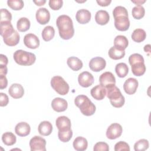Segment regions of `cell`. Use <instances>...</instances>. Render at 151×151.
I'll return each instance as SVG.
<instances>
[{
    "label": "cell",
    "mask_w": 151,
    "mask_h": 151,
    "mask_svg": "<svg viewBox=\"0 0 151 151\" xmlns=\"http://www.w3.org/2000/svg\"><path fill=\"white\" fill-rule=\"evenodd\" d=\"M59 35L63 40H69L74 34V29L71 18L66 15H60L56 20Z\"/></svg>",
    "instance_id": "6da1fadb"
},
{
    "label": "cell",
    "mask_w": 151,
    "mask_h": 151,
    "mask_svg": "<svg viewBox=\"0 0 151 151\" xmlns=\"http://www.w3.org/2000/svg\"><path fill=\"white\" fill-rule=\"evenodd\" d=\"M114 19V27L120 31H127L130 27V21L128 17V12L126 8L117 6L113 11Z\"/></svg>",
    "instance_id": "7a4b0ae2"
},
{
    "label": "cell",
    "mask_w": 151,
    "mask_h": 151,
    "mask_svg": "<svg viewBox=\"0 0 151 151\" xmlns=\"http://www.w3.org/2000/svg\"><path fill=\"white\" fill-rule=\"evenodd\" d=\"M74 103L81 113L86 116L93 115L96 110L95 105L91 102L87 96L78 95L74 99Z\"/></svg>",
    "instance_id": "3957f363"
},
{
    "label": "cell",
    "mask_w": 151,
    "mask_h": 151,
    "mask_svg": "<svg viewBox=\"0 0 151 151\" xmlns=\"http://www.w3.org/2000/svg\"><path fill=\"white\" fill-rule=\"evenodd\" d=\"M129 62L132 67V72L136 76H141L146 71V66L143 56L134 53L129 57Z\"/></svg>",
    "instance_id": "277c9868"
},
{
    "label": "cell",
    "mask_w": 151,
    "mask_h": 151,
    "mask_svg": "<svg viewBox=\"0 0 151 151\" xmlns=\"http://www.w3.org/2000/svg\"><path fill=\"white\" fill-rule=\"evenodd\" d=\"M106 88V95L110 99L111 104L116 108L122 107L125 102L124 96L122 95L120 89L115 85L107 87Z\"/></svg>",
    "instance_id": "5b68a950"
},
{
    "label": "cell",
    "mask_w": 151,
    "mask_h": 151,
    "mask_svg": "<svg viewBox=\"0 0 151 151\" xmlns=\"http://www.w3.org/2000/svg\"><path fill=\"white\" fill-rule=\"evenodd\" d=\"M14 61L21 65H31L36 60V56L34 54L22 50H18L13 54Z\"/></svg>",
    "instance_id": "8992f818"
},
{
    "label": "cell",
    "mask_w": 151,
    "mask_h": 151,
    "mask_svg": "<svg viewBox=\"0 0 151 151\" xmlns=\"http://www.w3.org/2000/svg\"><path fill=\"white\" fill-rule=\"evenodd\" d=\"M51 86L52 88L60 95H65L69 91V85L63 77L59 76H54L51 78Z\"/></svg>",
    "instance_id": "52a82bcc"
},
{
    "label": "cell",
    "mask_w": 151,
    "mask_h": 151,
    "mask_svg": "<svg viewBox=\"0 0 151 151\" xmlns=\"http://www.w3.org/2000/svg\"><path fill=\"white\" fill-rule=\"evenodd\" d=\"M46 140L41 136H35L29 141L31 151H45Z\"/></svg>",
    "instance_id": "ba28073f"
},
{
    "label": "cell",
    "mask_w": 151,
    "mask_h": 151,
    "mask_svg": "<svg viewBox=\"0 0 151 151\" xmlns=\"http://www.w3.org/2000/svg\"><path fill=\"white\" fill-rule=\"evenodd\" d=\"M123 129L122 126L117 123L111 124L107 129L106 136L108 139L113 140L119 138L122 133Z\"/></svg>",
    "instance_id": "9c48e42d"
},
{
    "label": "cell",
    "mask_w": 151,
    "mask_h": 151,
    "mask_svg": "<svg viewBox=\"0 0 151 151\" xmlns=\"http://www.w3.org/2000/svg\"><path fill=\"white\" fill-rule=\"evenodd\" d=\"M90 68L95 72H99L103 70L106 65V60L100 57H94L89 62Z\"/></svg>",
    "instance_id": "30bf717a"
},
{
    "label": "cell",
    "mask_w": 151,
    "mask_h": 151,
    "mask_svg": "<svg viewBox=\"0 0 151 151\" xmlns=\"http://www.w3.org/2000/svg\"><path fill=\"white\" fill-rule=\"evenodd\" d=\"M94 79L93 76L88 71L81 73L78 77L79 84L83 87H88L94 83Z\"/></svg>",
    "instance_id": "8fae6325"
},
{
    "label": "cell",
    "mask_w": 151,
    "mask_h": 151,
    "mask_svg": "<svg viewBox=\"0 0 151 151\" xmlns=\"http://www.w3.org/2000/svg\"><path fill=\"white\" fill-rule=\"evenodd\" d=\"M100 84L107 88L112 85H115L116 78L112 73L106 71L101 74L99 77Z\"/></svg>",
    "instance_id": "7c38bea8"
},
{
    "label": "cell",
    "mask_w": 151,
    "mask_h": 151,
    "mask_svg": "<svg viewBox=\"0 0 151 151\" xmlns=\"http://www.w3.org/2000/svg\"><path fill=\"white\" fill-rule=\"evenodd\" d=\"M24 43L29 48L36 49L40 45V40L36 35L32 33H29L24 36Z\"/></svg>",
    "instance_id": "4fadbf2b"
},
{
    "label": "cell",
    "mask_w": 151,
    "mask_h": 151,
    "mask_svg": "<svg viewBox=\"0 0 151 151\" xmlns=\"http://www.w3.org/2000/svg\"><path fill=\"white\" fill-rule=\"evenodd\" d=\"M35 17L36 19L39 24L45 25L47 24L50 19V13L47 8H40L37 11Z\"/></svg>",
    "instance_id": "5bb4252c"
},
{
    "label": "cell",
    "mask_w": 151,
    "mask_h": 151,
    "mask_svg": "<svg viewBox=\"0 0 151 151\" xmlns=\"http://www.w3.org/2000/svg\"><path fill=\"white\" fill-rule=\"evenodd\" d=\"M138 85V81L134 78L130 77L125 81L123 84V89L126 93L132 95L136 93Z\"/></svg>",
    "instance_id": "9a60e30c"
},
{
    "label": "cell",
    "mask_w": 151,
    "mask_h": 151,
    "mask_svg": "<svg viewBox=\"0 0 151 151\" xmlns=\"http://www.w3.org/2000/svg\"><path fill=\"white\" fill-rule=\"evenodd\" d=\"M0 34L3 39L6 38L11 35L15 31L11 22L9 21L0 22Z\"/></svg>",
    "instance_id": "2e32d148"
},
{
    "label": "cell",
    "mask_w": 151,
    "mask_h": 151,
    "mask_svg": "<svg viewBox=\"0 0 151 151\" xmlns=\"http://www.w3.org/2000/svg\"><path fill=\"white\" fill-rule=\"evenodd\" d=\"M51 107L55 111L62 112L67 109L68 103L65 99L60 97H56L52 100Z\"/></svg>",
    "instance_id": "e0dca14e"
},
{
    "label": "cell",
    "mask_w": 151,
    "mask_h": 151,
    "mask_svg": "<svg viewBox=\"0 0 151 151\" xmlns=\"http://www.w3.org/2000/svg\"><path fill=\"white\" fill-rule=\"evenodd\" d=\"M9 94L14 99L21 98L24 94V90L22 85L18 83L12 84L8 89Z\"/></svg>",
    "instance_id": "ac0fdd59"
},
{
    "label": "cell",
    "mask_w": 151,
    "mask_h": 151,
    "mask_svg": "<svg viewBox=\"0 0 151 151\" xmlns=\"http://www.w3.org/2000/svg\"><path fill=\"white\" fill-rule=\"evenodd\" d=\"M91 96L97 100H103L106 94V88L100 84L97 85L91 89Z\"/></svg>",
    "instance_id": "d6986e66"
},
{
    "label": "cell",
    "mask_w": 151,
    "mask_h": 151,
    "mask_svg": "<svg viewBox=\"0 0 151 151\" xmlns=\"http://www.w3.org/2000/svg\"><path fill=\"white\" fill-rule=\"evenodd\" d=\"M31 131V127L28 123L22 122L18 123L15 127V133L21 137H25L28 136Z\"/></svg>",
    "instance_id": "ffe728a7"
},
{
    "label": "cell",
    "mask_w": 151,
    "mask_h": 151,
    "mask_svg": "<svg viewBox=\"0 0 151 151\" xmlns=\"http://www.w3.org/2000/svg\"><path fill=\"white\" fill-rule=\"evenodd\" d=\"M91 13L90 12L86 9H81L77 11L76 18L78 22L81 24H85L88 23L91 19Z\"/></svg>",
    "instance_id": "44dd1931"
},
{
    "label": "cell",
    "mask_w": 151,
    "mask_h": 151,
    "mask_svg": "<svg viewBox=\"0 0 151 151\" xmlns=\"http://www.w3.org/2000/svg\"><path fill=\"white\" fill-rule=\"evenodd\" d=\"M55 124L58 130H67L71 129V121L65 116H59L55 120Z\"/></svg>",
    "instance_id": "7402d4cb"
},
{
    "label": "cell",
    "mask_w": 151,
    "mask_h": 151,
    "mask_svg": "<svg viewBox=\"0 0 151 151\" xmlns=\"http://www.w3.org/2000/svg\"><path fill=\"white\" fill-rule=\"evenodd\" d=\"M110 19L109 13L105 10H99L95 15L96 22L101 25H106L108 23Z\"/></svg>",
    "instance_id": "603a6c76"
},
{
    "label": "cell",
    "mask_w": 151,
    "mask_h": 151,
    "mask_svg": "<svg viewBox=\"0 0 151 151\" xmlns=\"http://www.w3.org/2000/svg\"><path fill=\"white\" fill-rule=\"evenodd\" d=\"M73 145L76 150L84 151L87 148L88 142L86 138L81 136H78L74 140Z\"/></svg>",
    "instance_id": "cb8c5ba5"
},
{
    "label": "cell",
    "mask_w": 151,
    "mask_h": 151,
    "mask_svg": "<svg viewBox=\"0 0 151 151\" xmlns=\"http://www.w3.org/2000/svg\"><path fill=\"white\" fill-rule=\"evenodd\" d=\"M38 130L41 135L48 136L51 133L52 130V124L48 121L41 122L38 125Z\"/></svg>",
    "instance_id": "d4e9b609"
},
{
    "label": "cell",
    "mask_w": 151,
    "mask_h": 151,
    "mask_svg": "<svg viewBox=\"0 0 151 151\" xmlns=\"http://www.w3.org/2000/svg\"><path fill=\"white\" fill-rule=\"evenodd\" d=\"M129 41L127 38L122 35H119L116 36L114 40V47L122 50H124L128 46Z\"/></svg>",
    "instance_id": "484cf974"
},
{
    "label": "cell",
    "mask_w": 151,
    "mask_h": 151,
    "mask_svg": "<svg viewBox=\"0 0 151 151\" xmlns=\"http://www.w3.org/2000/svg\"><path fill=\"white\" fill-rule=\"evenodd\" d=\"M67 65L73 71H78L83 67V62L76 57H70L67 61Z\"/></svg>",
    "instance_id": "4316f807"
},
{
    "label": "cell",
    "mask_w": 151,
    "mask_h": 151,
    "mask_svg": "<svg viewBox=\"0 0 151 151\" xmlns=\"http://www.w3.org/2000/svg\"><path fill=\"white\" fill-rule=\"evenodd\" d=\"M108 54L110 58L115 60H120L123 58L125 55V51L120 50L114 46L110 48Z\"/></svg>",
    "instance_id": "83f0119b"
},
{
    "label": "cell",
    "mask_w": 151,
    "mask_h": 151,
    "mask_svg": "<svg viewBox=\"0 0 151 151\" xmlns=\"http://www.w3.org/2000/svg\"><path fill=\"white\" fill-rule=\"evenodd\" d=\"M131 37L134 41L136 42H141L145 40L146 33L144 29L142 28H137L133 31Z\"/></svg>",
    "instance_id": "f1b7e54d"
},
{
    "label": "cell",
    "mask_w": 151,
    "mask_h": 151,
    "mask_svg": "<svg viewBox=\"0 0 151 151\" xmlns=\"http://www.w3.org/2000/svg\"><path fill=\"white\" fill-rule=\"evenodd\" d=\"M30 21L26 17L20 18L17 23V28L20 32H25L30 28Z\"/></svg>",
    "instance_id": "f546056e"
},
{
    "label": "cell",
    "mask_w": 151,
    "mask_h": 151,
    "mask_svg": "<svg viewBox=\"0 0 151 151\" xmlns=\"http://www.w3.org/2000/svg\"><path fill=\"white\" fill-rule=\"evenodd\" d=\"M115 71L118 77L120 78L125 77L129 73V67L126 63H120L116 64Z\"/></svg>",
    "instance_id": "4dcf8cb0"
},
{
    "label": "cell",
    "mask_w": 151,
    "mask_h": 151,
    "mask_svg": "<svg viewBox=\"0 0 151 151\" xmlns=\"http://www.w3.org/2000/svg\"><path fill=\"white\" fill-rule=\"evenodd\" d=\"M2 140L6 146H12L16 143L17 138L14 133L7 132L3 133L2 136Z\"/></svg>",
    "instance_id": "1f68e13d"
},
{
    "label": "cell",
    "mask_w": 151,
    "mask_h": 151,
    "mask_svg": "<svg viewBox=\"0 0 151 151\" xmlns=\"http://www.w3.org/2000/svg\"><path fill=\"white\" fill-rule=\"evenodd\" d=\"M42 37L45 41H49L51 40L55 35L54 28L51 26L45 27L42 31Z\"/></svg>",
    "instance_id": "d6a6232c"
},
{
    "label": "cell",
    "mask_w": 151,
    "mask_h": 151,
    "mask_svg": "<svg viewBox=\"0 0 151 151\" xmlns=\"http://www.w3.org/2000/svg\"><path fill=\"white\" fill-rule=\"evenodd\" d=\"M5 44L8 46H15L17 45L19 41V33L15 30V32L6 38L3 39Z\"/></svg>",
    "instance_id": "836d02e7"
},
{
    "label": "cell",
    "mask_w": 151,
    "mask_h": 151,
    "mask_svg": "<svg viewBox=\"0 0 151 151\" xmlns=\"http://www.w3.org/2000/svg\"><path fill=\"white\" fill-rule=\"evenodd\" d=\"M132 14L134 18L140 19L144 17L145 14V10L143 6L136 5L133 8Z\"/></svg>",
    "instance_id": "e575fe53"
},
{
    "label": "cell",
    "mask_w": 151,
    "mask_h": 151,
    "mask_svg": "<svg viewBox=\"0 0 151 151\" xmlns=\"http://www.w3.org/2000/svg\"><path fill=\"white\" fill-rule=\"evenodd\" d=\"M73 131L71 129L67 130H58V139L63 142H68L72 137Z\"/></svg>",
    "instance_id": "d590c367"
},
{
    "label": "cell",
    "mask_w": 151,
    "mask_h": 151,
    "mask_svg": "<svg viewBox=\"0 0 151 151\" xmlns=\"http://www.w3.org/2000/svg\"><path fill=\"white\" fill-rule=\"evenodd\" d=\"M149 143L147 140L142 139L137 141L134 145V149L135 151H143L148 149Z\"/></svg>",
    "instance_id": "8d00e7d4"
},
{
    "label": "cell",
    "mask_w": 151,
    "mask_h": 151,
    "mask_svg": "<svg viewBox=\"0 0 151 151\" xmlns=\"http://www.w3.org/2000/svg\"><path fill=\"white\" fill-rule=\"evenodd\" d=\"M7 4L9 8L13 10H21L24 5V2L22 0H8Z\"/></svg>",
    "instance_id": "74e56055"
},
{
    "label": "cell",
    "mask_w": 151,
    "mask_h": 151,
    "mask_svg": "<svg viewBox=\"0 0 151 151\" xmlns=\"http://www.w3.org/2000/svg\"><path fill=\"white\" fill-rule=\"evenodd\" d=\"M12 19V15L11 12L5 8L1 9V22H11Z\"/></svg>",
    "instance_id": "f35d334b"
},
{
    "label": "cell",
    "mask_w": 151,
    "mask_h": 151,
    "mask_svg": "<svg viewBox=\"0 0 151 151\" xmlns=\"http://www.w3.org/2000/svg\"><path fill=\"white\" fill-rule=\"evenodd\" d=\"M114 150L115 151H120V150H130L129 145L124 141H120L116 143L114 145Z\"/></svg>",
    "instance_id": "ab89813d"
},
{
    "label": "cell",
    "mask_w": 151,
    "mask_h": 151,
    "mask_svg": "<svg viewBox=\"0 0 151 151\" xmlns=\"http://www.w3.org/2000/svg\"><path fill=\"white\" fill-rule=\"evenodd\" d=\"M93 150L94 151H109V147L107 143L103 142H99L95 144Z\"/></svg>",
    "instance_id": "60d3db41"
},
{
    "label": "cell",
    "mask_w": 151,
    "mask_h": 151,
    "mask_svg": "<svg viewBox=\"0 0 151 151\" xmlns=\"http://www.w3.org/2000/svg\"><path fill=\"white\" fill-rule=\"evenodd\" d=\"M63 1L62 0H50L49 6L53 10H58L63 6Z\"/></svg>",
    "instance_id": "b9f144b4"
},
{
    "label": "cell",
    "mask_w": 151,
    "mask_h": 151,
    "mask_svg": "<svg viewBox=\"0 0 151 151\" xmlns=\"http://www.w3.org/2000/svg\"><path fill=\"white\" fill-rule=\"evenodd\" d=\"M9 102V99L8 96L4 93H0V106L1 107L6 106Z\"/></svg>",
    "instance_id": "7bdbcfd3"
},
{
    "label": "cell",
    "mask_w": 151,
    "mask_h": 151,
    "mask_svg": "<svg viewBox=\"0 0 151 151\" xmlns=\"http://www.w3.org/2000/svg\"><path fill=\"white\" fill-rule=\"evenodd\" d=\"M8 80L5 75L0 74V88L4 89L7 87Z\"/></svg>",
    "instance_id": "ee69618b"
},
{
    "label": "cell",
    "mask_w": 151,
    "mask_h": 151,
    "mask_svg": "<svg viewBox=\"0 0 151 151\" xmlns=\"http://www.w3.org/2000/svg\"><path fill=\"white\" fill-rule=\"evenodd\" d=\"M1 56V60H0V65H4L6 66L8 63V58L6 57V55L1 54L0 55Z\"/></svg>",
    "instance_id": "f6af8a7d"
},
{
    "label": "cell",
    "mask_w": 151,
    "mask_h": 151,
    "mask_svg": "<svg viewBox=\"0 0 151 151\" xmlns=\"http://www.w3.org/2000/svg\"><path fill=\"white\" fill-rule=\"evenodd\" d=\"M111 2V0H97V3L101 6H107Z\"/></svg>",
    "instance_id": "bcb514c9"
},
{
    "label": "cell",
    "mask_w": 151,
    "mask_h": 151,
    "mask_svg": "<svg viewBox=\"0 0 151 151\" xmlns=\"http://www.w3.org/2000/svg\"><path fill=\"white\" fill-rule=\"evenodd\" d=\"M8 72V69L6 66L0 65V74L1 75H6Z\"/></svg>",
    "instance_id": "7dc6e473"
},
{
    "label": "cell",
    "mask_w": 151,
    "mask_h": 151,
    "mask_svg": "<svg viewBox=\"0 0 151 151\" xmlns=\"http://www.w3.org/2000/svg\"><path fill=\"white\" fill-rule=\"evenodd\" d=\"M33 2L38 6H41L45 4V0H38V1H33Z\"/></svg>",
    "instance_id": "c3c4849f"
},
{
    "label": "cell",
    "mask_w": 151,
    "mask_h": 151,
    "mask_svg": "<svg viewBox=\"0 0 151 151\" xmlns=\"http://www.w3.org/2000/svg\"><path fill=\"white\" fill-rule=\"evenodd\" d=\"M144 50L146 52H148V55H149V52H150V44H147L145 45L144 47Z\"/></svg>",
    "instance_id": "681fc988"
},
{
    "label": "cell",
    "mask_w": 151,
    "mask_h": 151,
    "mask_svg": "<svg viewBox=\"0 0 151 151\" xmlns=\"http://www.w3.org/2000/svg\"><path fill=\"white\" fill-rule=\"evenodd\" d=\"M132 2L133 3H134L135 4H136L137 5H142V4L145 3L146 2L145 0H143V1H141V0H138V1H132Z\"/></svg>",
    "instance_id": "f907efd6"
}]
</instances>
